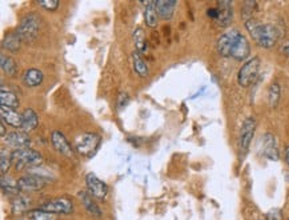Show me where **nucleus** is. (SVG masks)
<instances>
[{
	"instance_id": "obj_1",
	"label": "nucleus",
	"mask_w": 289,
	"mask_h": 220,
	"mask_svg": "<svg viewBox=\"0 0 289 220\" xmlns=\"http://www.w3.org/2000/svg\"><path fill=\"white\" fill-rule=\"evenodd\" d=\"M245 27L249 35L260 47H273L279 39V32L276 30V27L268 23H260L255 19H249V20H245Z\"/></svg>"
},
{
	"instance_id": "obj_2",
	"label": "nucleus",
	"mask_w": 289,
	"mask_h": 220,
	"mask_svg": "<svg viewBox=\"0 0 289 220\" xmlns=\"http://www.w3.org/2000/svg\"><path fill=\"white\" fill-rule=\"evenodd\" d=\"M12 162H15V167L17 171H23L28 167H36L43 160L40 152L35 151L32 148H20L11 152Z\"/></svg>"
},
{
	"instance_id": "obj_3",
	"label": "nucleus",
	"mask_w": 289,
	"mask_h": 220,
	"mask_svg": "<svg viewBox=\"0 0 289 220\" xmlns=\"http://www.w3.org/2000/svg\"><path fill=\"white\" fill-rule=\"evenodd\" d=\"M101 144V137L94 132L81 134L76 139V151L85 157H92L99 150Z\"/></svg>"
},
{
	"instance_id": "obj_4",
	"label": "nucleus",
	"mask_w": 289,
	"mask_h": 220,
	"mask_svg": "<svg viewBox=\"0 0 289 220\" xmlns=\"http://www.w3.org/2000/svg\"><path fill=\"white\" fill-rule=\"evenodd\" d=\"M260 69V59L252 58L242 64L237 73V82L241 87H249L255 83Z\"/></svg>"
},
{
	"instance_id": "obj_5",
	"label": "nucleus",
	"mask_w": 289,
	"mask_h": 220,
	"mask_svg": "<svg viewBox=\"0 0 289 220\" xmlns=\"http://www.w3.org/2000/svg\"><path fill=\"white\" fill-rule=\"evenodd\" d=\"M39 28H40V19L36 15L31 14L20 21V26L16 32L21 40H32L37 35Z\"/></svg>"
},
{
	"instance_id": "obj_6",
	"label": "nucleus",
	"mask_w": 289,
	"mask_h": 220,
	"mask_svg": "<svg viewBox=\"0 0 289 220\" xmlns=\"http://www.w3.org/2000/svg\"><path fill=\"white\" fill-rule=\"evenodd\" d=\"M39 208L47 212H52L55 215H69L74 211V204L68 198H56L43 203Z\"/></svg>"
},
{
	"instance_id": "obj_7",
	"label": "nucleus",
	"mask_w": 289,
	"mask_h": 220,
	"mask_svg": "<svg viewBox=\"0 0 289 220\" xmlns=\"http://www.w3.org/2000/svg\"><path fill=\"white\" fill-rule=\"evenodd\" d=\"M255 130H256V120L253 116H248L247 119L244 120L241 127V132H240V152L241 155H245L248 151V148L251 146L252 137L255 135Z\"/></svg>"
},
{
	"instance_id": "obj_8",
	"label": "nucleus",
	"mask_w": 289,
	"mask_h": 220,
	"mask_svg": "<svg viewBox=\"0 0 289 220\" xmlns=\"http://www.w3.org/2000/svg\"><path fill=\"white\" fill-rule=\"evenodd\" d=\"M85 184H87V188L92 196H95L97 199H104L107 194H108V186L105 184V182H103L101 179H99L96 176L95 173H87L85 176Z\"/></svg>"
},
{
	"instance_id": "obj_9",
	"label": "nucleus",
	"mask_w": 289,
	"mask_h": 220,
	"mask_svg": "<svg viewBox=\"0 0 289 220\" xmlns=\"http://www.w3.org/2000/svg\"><path fill=\"white\" fill-rule=\"evenodd\" d=\"M240 35V32L236 30H232L229 32H225L224 35H221L220 39L217 40V52L221 56H231L232 48L236 42L237 36Z\"/></svg>"
},
{
	"instance_id": "obj_10",
	"label": "nucleus",
	"mask_w": 289,
	"mask_h": 220,
	"mask_svg": "<svg viewBox=\"0 0 289 220\" xmlns=\"http://www.w3.org/2000/svg\"><path fill=\"white\" fill-rule=\"evenodd\" d=\"M46 186V180L36 175H26L17 180V187L24 192H33L39 191Z\"/></svg>"
},
{
	"instance_id": "obj_11",
	"label": "nucleus",
	"mask_w": 289,
	"mask_h": 220,
	"mask_svg": "<svg viewBox=\"0 0 289 220\" xmlns=\"http://www.w3.org/2000/svg\"><path fill=\"white\" fill-rule=\"evenodd\" d=\"M4 142L8 146L14 147L15 150H20V148H28L31 144V139H30L27 132L14 131L5 135Z\"/></svg>"
},
{
	"instance_id": "obj_12",
	"label": "nucleus",
	"mask_w": 289,
	"mask_h": 220,
	"mask_svg": "<svg viewBox=\"0 0 289 220\" xmlns=\"http://www.w3.org/2000/svg\"><path fill=\"white\" fill-rule=\"evenodd\" d=\"M51 142H52V146L55 147V150L60 152V153H63L65 156H72L74 155V150L69 144L68 139L64 136L63 132L53 131L51 134Z\"/></svg>"
},
{
	"instance_id": "obj_13",
	"label": "nucleus",
	"mask_w": 289,
	"mask_h": 220,
	"mask_svg": "<svg viewBox=\"0 0 289 220\" xmlns=\"http://www.w3.org/2000/svg\"><path fill=\"white\" fill-rule=\"evenodd\" d=\"M249 53H251L249 42H248L247 37L240 34V35L237 36L235 44H233L231 56L236 59V60H245V59L249 56Z\"/></svg>"
},
{
	"instance_id": "obj_14",
	"label": "nucleus",
	"mask_w": 289,
	"mask_h": 220,
	"mask_svg": "<svg viewBox=\"0 0 289 220\" xmlns=\"http://www.w3.org/2000/svg\"><path fill=\"white\" fill-rule=\"evenodd\" d=\"M0 114H1V120L7 123L8 126L14 127V128H21L23 116L17 111L14 110V108H8V107L1 105L0 107Z\"/></svg>"
},
{
	"instance_id": "obj_15",
	"label": "nucleus",
	"mask_w": 289,
	"mask_h": 220,
	"mask_svg": "<svg viewBox=\"0 0 289 220\" xmlns=\"http://www.w3.org/2000/svg\"><path fill=\"white\" fill-rule=\"evenodd\" d=\"M263 153L269 160H279V150L276 137L272 134H265L263 140Z\"/></svg>"
},
{
	"instance_id": "obj_16",
	"label": "nucleus",
	"mask_w": 289,
	"mask_h": 220,
	"mask_svg": "<svg viewBox=\"0 0 289 220\" xmlns=\"http://www.w3.org/2000/svg\"><path fill=\"white\" fill-rule=\"evenodd\" d=\"M217 10H219V17H217L216 23L220 27L229 26V23L232 20V15H233L231 1H219L217 3Z\"/></svg>"
},
{
	"instance_id": "obj_17",
	"label": "nucleus",
	"mask_w": 289,
	"mask_h": 220,
	"mask_svg": "<svg viewBox=\"0 0 289 220\" xmlns=\"http://www.w3.org/2000/svg\"><path fill=\"white\" fill-rule=\"evenodd\" d=\"M21 116H23V124H21L23 132L28 134V132L33 131L39 124V115L32 108H26L21 112Z\"/></svg>"
},
{
	"instance_id": "obj_18",
	"label": "nucleus",
	"mask_w": 289,
	"mask_h": 220,
	"mask_svg": "<svg viewBox=\"0 0 289 220\" xmlns=\"http://www.w3.org/2000/svg\"><path fill=\"white\" fill-rule=\"evenodd\" d=\"M177 5V1L175 0H158L156 1V11L158 15L164 19V20H169L172 19L175 12V7Z\"/></svg>"
},
{
	"instance_id": "obj_19",
	"label": "nucleus",
	"mask_w": 289,
	"mask_h": 220,
	"mask_svg": "<svg viewBox=\"0 0 289 220\" xmlns=\"http://www.w3.org/2000/svg\"><path fill=\"white\" fill-rule=\"evenodd\" d=\"M0 102H1V105L4 107H8V108H14L16 110L20 102H19V98L17 95L11 91V89L5 88V85H1V92H0Z\"/></svg>"
},
{
	"instance_id": "obj_20",
	"label": "nucleus",
	"mask_w": 289,
	"mask_h": 220,
	"mask_svg": "<svg viewBox=\"0 0 289 220\" xmlns=\"http://www.w3.org/2000/svg\"><path fill=\"white\" fill-rule=\"evenodd\" d=\"M43 72L36 68L27 69L24 75H23V83L26 84L27 87H37L40 85L43 82Z\"/></svg>"
},
{
	"instance_id": "obj_21",
	"label": "nucleus",
	"mask_w": 289,
	"mask_h": 220,
	"mask_svg": "<svg viewBox=\"0 0 289 220\" xmlns=\"http://www.w3.org/2000/svg\"><path fill=\"white\" fill-rule=\"evenodd\" d=\"M79 198L81 199V202H83V205L85 207V210L88 211L91 215L97 216V218L101 216V211H100V208L95 203V200L92 199V195H91L90 192L81 191V192H79Z\"/></svg>"
},
{
	"instance_id": "obj_22",
	"label": "nucleus",
	"mask_w": 289,
	"mask_h": 220,
	"mask_svg": "<svg viewBox=\"0 0 289 220\" xmlns=\"http://www.w3.org/2000/svg\"><path fill=\"white\" fill-rule=\"evenodd\" d=\"M158 11H156V1H148L145 4V10H144V19H145V24L148 27L158 26Z\"/></svg>"
},
{
	"instance_id": "obj_23",
	"label": "nucleus",
	"mask_w": 289,
	"mask_h": 220,
	"mask_svg": "<svg viewBox=\"0 0 289 220\" xmlns=\"http://www.w3.org/2000/svg\"><path fill=\"white\" fill-rule=\"evenodd\" d=\"M132 63H133V69L135 72L142 76V78H145L148 76V66L145 63V60L143 59L142 53L137 52V51H133L132 52Z\"/></svg>"
},
{
	"instance_id": "obj_24",
	"label": "nucleus",
	"mask_w": 289,
	"mask_h": 220,
	"mask_svg": "<svg viewBox=\"0 0 289 220\" xmlns=\"http://www.w3.org/2000/svg\"><path fill=\"white\" fill-rule=\"evenodd\" d=\"M0 62H1V69L3 72L7 73L8 76H16L17 75V64L11 56H7L4 53H1L0 56Z\"/></svg>"
},
{
	"instance_id": "obj_25",
	"label": "nucleus",
	"mask_w": 289,
	"mask_h": 220,
	"mask_svg": "<svg viewBox=\"0 0 289 220\" xmlns=\"http://www.w3.org/2000/svg\"><path fill=\"white\" fill-rule=\"evenodd\" d=\"M133 42H135V46H136L137 52L147 53L148 51L147 39H145V34H144V31H143V28H140V27L133 31Z\"/></svg>"
},
{
	"instance_id": "obj_26",
	"label": "nucleus",
	"mask_w": 289,
	"mask_h": 220,
	"mask_svg": "<svg viewBox=\"0 0 289 220\" xmlns=\"http://www.w3.org/2000/svg\"><path fill=\"white\" fill-rule=\"evenodd\" d=\"M1 191L7 195H17V192H20V189L17 187V180L1 175Z\"/></svg>"
},
{
	"instance_id": "obj_27",
	"label": "nucleus",
	"mask_w": 289,
	"mask_h": 220,
	"mask_svg": "<svg viewBox=\"0 0 289 220\" xmlns=\"http://www.w3.org/2000/svg\"><path fill=\"white\" fill-rule=\"evenodd\" d=\"M20 42L21 39L17 35V32H12V34H8L7 36L4 37L3 40V48L8 50V51H17L19 47H20Z\"/></svg>"
},
{
	"instance_id": "obj_28",
	"label": "nucleus",
	"mask_w": 289,
	"mask_h": 220,
	"mask_svg": "<svg viewBox=\"0 0 289 220\" xmlns=\"http://www.w3.org/2000/svg\"><path fill=\"white\" fill-rule=\"evenodd\" d=\"M28 218L30 220H59V215H55L52 212H47L42 208L30 211Z\"/></svg>"
},
{
	"instance_id": "obj_29",
	"label": "nucleus",
	"mask_w": 289,
	"mask_h": 220,
	"mask_svg": "<svg viewBox=\"0 0 289 220\" xmlns=\"http://www.w3.org/2000/svg\"><path fill=\"white\" fill-rule=\"evenodd\" d=\"M30 205V199H27L24 196H17L12 202V212L14 214H20L23 211H26Z\"/></svg>"
},
{
	"instance_id": "obj_30",
	"label": "nucleus",
	"mask_w": 289,
	"mask_h": 220,
	"mask_svg": "<svg viewBox=\"0 0 289 220\" xmlns=\"http://www.w3.org/2000/svg\"><path fill=\"white\" fill-rule=\"evenodd\" d=\"M280 94H281V89H280V85L277 83H273L271 87H269V92H268V99H269V104L271 107H276L279 104L280 100Z\"/></svg>"
},
{
	"instance_id": "obj_31",
	"label": "nucleus",
	"mask_w": 289,
	"mask_h": 220,
	"mask_svg": "<svg viewBox=\"0 0 289 220\" xmlns=\"http://www.w3.org/2000/svg\"><path fill=\"white\" fill-rule=\"evenodd\" d=\"M0 157H1V162H0V169H1V175H5L7 171L10 169L11 167V162H12V157H11V153L5 151L4 148H1L0 151Z\"/></svg>"
},
{
	"instance_id": "obj_32",
	"label": "nucleus",
	"mask_w": 289,
	"mask_h": 220,
	"mask_svg": "<svg viewBox=\"0 0 289 220\" xmlns=\"http://www.w3.org/2000/svg\"><path fill=\"white\" fill-rule=\"evenodd\" d=\"M265 220H284V216H283V212L279 208H273L265 216Z\"/></svg>"
},
{
	"instance_id": "obj_33",
	"label": "nucleus",
	"mask_w": 289,
	"mask_h": 220,
	"mask_svg": "<svg viewBox=\"0 0 289 220\" xmlns=\"http://www.w3.org/2000/svg\"><path fill=\"white\" fill-rule=\"evenodd\" d=\"M37 4L46 8L47 11H55L59 7V1L56 0H46V1H37Z\"/></svg>"
},
{
	"instance_id": "obj_34",
	"label": "nucleus",
	"mask_w": 289,
	"mask_h": 220,
	"mask_svg": "<svg viewBox=\"0 0 289 220\" xmlns=\"http://www.w3.org/2000/svg\"><path fill=\"white\" fill-rule=\"evenodd\" d=\"M207 14H208L209 17L215 19V20H217V17H219V10H217V8H208Z\"/></svg>"
},
{
	"instance_id": "obj_35",
	"label": "nucleus",
	"mask_w": 289,
	"mask_h": 220,
	"mask_svg": "<svg viewBox=\"0 0 289 220\" xmlns=\"http://www.w3.org/2000/svg\"><path fill=\"white\" fill-rule=\"evenodd\" d=\"M127 103H128V96H127V94H121L120 102H119V107H120V108H123V107H126Z\"/></svg>"
},
{
	"instance_id": "obj_36",
	"label": "nucleus",
	"mask_w": 289,
	"mask_h": 220,
	"mask_svg": "<svg viewBox=\"0 0 289 220\" xmlns=\"http://www.w3.org/2000/svg\"><path fill=\"white\" fill-rule=\"evenodd\" d=\"M283 52H284L287 56H289V42L285 43L284 46H283Z\"/></svg>"
},
{
	"instance_id": "obj_37",
	"label": "nucleus",
	"mask_w": 289,
	"mask_h": 220,
	"mask_svg": "<svg viewBox=\"0 0 289 220\" xmlns=\"http://www.w3.org/2000/svg\"><path fill=\"white\" fill-rule=\"evenodd\" d=\"M285 162L289 164V147H287V150H285Z\"/></svg>"
},
{
	"instance_id": "obj_38",
	"label": "nucleus",
	"mask_w": 289,
	"mask_h": 220,
	"mask_svg": "<svg viewBox=\"0 0 289 220\" xmlns=\"http://www.w3.org/2000/svg\"><path fill=\"white\" fill-rule=\"evenodd\" d=\"M258 220H265V219H258Z\"/></svg>"
}]
</instances>
